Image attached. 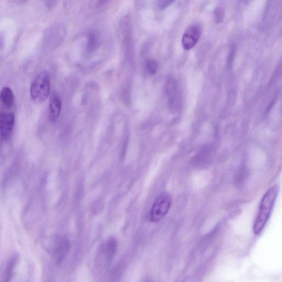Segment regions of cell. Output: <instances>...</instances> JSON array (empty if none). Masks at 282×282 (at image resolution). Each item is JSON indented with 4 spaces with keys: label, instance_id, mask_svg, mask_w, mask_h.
I'll use <instances>...</instances> for the list:
<instances>
[{
    "label": "cell",
    "instance_id": "obj_1",
    "mask_svg": "<svg viewBox=\"0 0 282 282\" xmlns=\"http://www.w3.org/2000/svg\"><path fill=\"white\" fill-rule=\"evenodd\" d=\"M278 194V188L274 186L267 190L261 199L258 214L253 226L254 235H259L264 230L272 214Z\"/></svg>",
    "mask_w": 282,
    "mask_h": 282
},
{
    "label": "cell",
    "instance_id": "obj_2",
    "mask_svg": "<svg viewBox=\"0 0 282 282\" xmlns=\"http://www.w3.org/2000/svg\"><path fill=\"white\" fill-rule=\"evenodd\" d=\"M51 87V79L49 72L44 71L39 73L33 80L30 87V95L32 100L42 102L49 97Z\"/></svg>",
    "mask_w": 282,
    "mask_h": 282
},
{
    "label": "cell",
    "instance_id": "obj_3",
    "mask_svg": "<svg viewBox=\"0 0 282 282\" xmlns=\"http://www.w3.org/2000/svg\"><path fill=\"white\" fill-rule=\"evenodd\" d=\"M172 203V197L168 193H164L155 200L150 212V220L153 222L160 221L169 212Z\"/></svg>",
    "mask_w": 282,
    "mask_h": 282
},
{
    "label": "cell",
    "instance_id": "obj_4",
    "mask_svg": "<svg viewBox=\"0 0 282 282\" xmlns=\"http://www.w3.org/2000/svg\"><path fill=\"white\" fill-rule=\"evenodd\" d=\"M15 123L14 114L6 112L0 114V134L3 140L7 141L10 139Z\"/></svg>",
    "mask_w": 282,
    "mask_h": 282
},
{
    "label": "cell",
    "instance_id": "obj_5",
    "mask_svg": "<svg viewBox=\"0 0 282 282\" xmlns=\"http://www.w3.org/2000/svg\"><path fill=\"white\" fill-rule=\"evenodd\" d=\"M201 31L197 25H191L189 27L183 34L182 45L184 49L189 50L194 47L200 38Z\"/></svg>",
    "mask_w": 282,
    "mask_h": 282
},
{
    "label": "cell",
    "instance_id": "obj_6",
    "mask_svg": "<svg viewBox=\"0 0 282 282\" xmlns=\"http://www.w3.org/2000/svg\"><path fill=\"white\" fill-rule=\"evenodd\" d=\"M70 250V243L68 241L63 238L58 239L54 245L53 254L54 259L58 264L63 262Z\"/></svg>",
    "mask_w": 282,
    "mask_h": 282
},
{
    "label": "cell",
    "instance_id": "obj_7",
    "mask_svg": "<svg viewBox=\"0 0 282 282\" xmlns=\"http://www.w3.org/2000/svg\"><path fill=\"white\" fill-rule=\"evenodd\" d=\"M61 100L59 94L54 93L49 102V117L52 122H56L59 118L61 111Z\"/></svg>",
    "mask_w": 282,
    "mask_h": 282
},
{
    "label": "cell",
    "instance_id": "obj_8",
    "mask_svg": "<svg viewBox=\"0 0 282 282\" xmlns=\"http://www.w3.org/2000/svg\"><path fill=\"white\" fill-rule=\"evenodd\" d=\"M0 99L2 105L7 109L12 107L15 102V96L12 89L9 87H4L0 93Z\"/></svg>",
    "mask_w": 282,
    "mask_h": 282
},
{
    "label": "cell",
    "instance_id": "obj_9",
    "mask_svg": "<svg viewBox=\"0 0 282 282\" xmlns=\"http://www.w3.org/2000/svg\"><path fill=\"white\" fill-rule=\"evenodd\" d=\"M17 260L16 257L13 256L8 261L3 274L2 282H10L17 263Z\"/></svg>",
    "mask_w": 282,
    "mask_h": 282
},
{
    "label": "cell",
    "instance_id": "obj_10",
    "mask_svg": "<svg viewBox=\"0 0 282 282\" xmlns=\"http://www.w3.org/2000/svg\"><path fill=\"white\" fill-rule=\"evenodd\" d=\"M116 249V242L114 239H110L103 247V252H105L107 259L111 260L114 255Z\"/></svg>",
    "mask_w": 282,
    "mask_h": 282
},
{
    "label": "cell",
    "instance_id": "obj_11",
    "mask_svg": "<svg viewBox=\"0 0 282 282\" xmlns=\"http://www.w3.org/2000/svg\"><path fill=\"white\" fill-rule=\"evenodd\" d=\"M176 89V83L175 80L172 77H169L166 82V92L170 96L175 93Z\"/></svg>",
    "mask_w": 282,
    "mask_h": 282
},
{
    "label": "cell",
    "instance_id": "obj_12",
    "mask_svg": "<svg viewBox=\"0 0 282 282\" xmlns=\"http://www.w3.org/2000/svg\"><path fill=\"white\" fill-rule=\"evenodd\" d=\"M146 67L147 71L149 73L154 74L157 72L158 65L156 61L153 59H150L147 61Z\"/></svg>",
    "mask_w": 282,
    "mask_h": 282
},
{
    "label": "cell",
    "instance_id": "obj_13",
    "mask_svg": "<svg viewBox=\"0 0 282 282\" xmlns=\"http://www.w3.org/2000/svg\"><path fill=\"white\" fill-rule=\"evenodd\" d=\"M215 16L218 22H222L223 18V12L221 9L218 8L216 10Z\"/></svg>",
    "mask_w": 282,
    "mask_h": 282
},
{
    "label": "cell",
    "instance_id": "obj_14",
    "mask_svg": "<svg viewBox=\"0 0 282 282\" xmlns=\"http://www.w3.org/2000/svg\"><path fill=\"white\" fill-rule=\"evenodd\" d=\"M173 3V1H161L159 3V6L160 7V8L165 9Z\"/></svg>",
    "mask_w": 282,
    "mask_h": 282
}]
</instances>
